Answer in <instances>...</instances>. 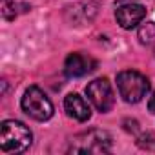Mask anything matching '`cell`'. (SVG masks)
<instances>
[{"label": "cell", "mask_w": 155, "mask_h": 155, "mask_svg": "<svg viewBox=\"0 0 155 155\" xmlns=\"http://www.w3.org/2000/svg\"><path fill=\"white\" fill-rule=\"evenodd\" d=\"M20 106H22L24 113H28L31 119L40 120V122L49 120L53 117V111H55L51 101L48 99V95L37 86H31V88L26 90V93H24V97L20 101Z\"/></svg>", "instance_id": "277c9868"}, {"label": "cell", "mask_w": 155, "mask_h": 155, "mask_svg": "<svg viewBox=\"0 0 155 155\" xmlns=\"http://www.w3.org/2000/svg\"><path fill=\"white\" fill-rule=\"evenodd\" d=\"M139 40L146 46L155 48V22H146L139 28Z\"/></svg>", "instance_id": "9c48e42d"}, {"label": "cell", "mask_w": 155, "mask_h": 155, "mask_svg": "<svg viewBox=\"0 0 155 155\" xmlns=\"http://www.w3.org/2000/svg\"><path fill=\"white\" fill-rule=\"evenodd\" d=\"M64 110L71 119L79 120V122H86L91 117V110H90L88 102L77 93H69L64 99Z\"/></svg>", "instance_id": "ba28073f"}, {"label": "cell", "mask_w": 155, "mask_h": 155, "mask_svg": "<svg viewBox=\"0 0 155 155\" xmlns=\"http://www.w3.org/2000/svg\"><path fill=\"white\" fill-rule=\"evenodd\" d=\"M119 4H128V2H133V0H117Z\"/></svg>", "instance_id": "5bb4252c"}, {"label": "cell", "mask_w": 155, "mask_h": 155, "mask_svg": "<svg viewBox=\"0 0 155 155\" xmlns=\"http://www.w3.org/2000/svg\"><path fill=\"white\" fill-rule=\"evenodd\" d=\"M86 95L90 99V102L101 111V113H106L113 108L115 104V95H113V90H111V84L108 79H95L88 84L86 88Z\"/></svg>", "instance_id": "5b68a950"}, {"label": "cell", "mask_w": 155, "mask_h": 155, "mask_svg": "<svg viewBox=\"0 0 155 155\" xmlns=\"http://www.w3.org/2000/svg\"><path fill=\"white\" fill-rule=\"evenodd\" d=\"M146 17V8L135 2H128V4H120L115 11V18L119 22V26L122 29H131L137 28Z\"/></svg>", "instance_id": "8992f818"}, {"label": "cell", "mask_w": 155, "mask_h": 155, "mask_svg": "<svg viewBox=\"0 0 155 155\" xmlns=\"http://www.w3.org/2000/svg\"><path fill=\"white\" fill-rule=\"evenodd\" d=\"M124 128L128 130V131H137L139 128H137V120H124Z\"/></svg>", "instance_id": "7c38bea8"}, {"label": "cell", "mask_w": 155, "mask_h": 155, "mask_svg": "<svg viewBox=\"0 0 155 155\" xmlns=\"http://www.w3.org/2000/svg\"><path fill=\"white\" fill-rule=\"evenodd\" d=\"M0 8H2V17L6 20H13L17 17V4H15V0H2Z\"/></svg>", "instance_id": "8fae6325"}, {"label": "cell", "mask_w": 155, "mask_h": 155, "mask_svg": "<svg viewBox=\"0 0 155 155\" xmlns=\"http://www.w3.org/2000/svg\"><path fill=\"white\" fill-rule=\"evenodd\" d=\"M33 142L29 128L18 120H4L0 126V150L6 153H22Z\"/></svg>", "instance_id": "6da1fadb"}, {"label": "cell", "mask_w": 155, "mask_h": 155, "mask_svg": "<svg viewBox=\"0 0 155 155\" xmlns=\"http://www.w3.org/2000/svg\"><path fill=\"white\" fill-rule=\"evenodd\" d=\"M97 62L90 57V55H84V53H71L68 55L66 58V64H64V71L68 77H82V75H88L95 69Z\"/></svg>", "instance_id": "52a82bcc"}, {"label": "cell", "mask_w": 155, "mask_h": 155, "mask_svg": "<svg viewBox=\"0 0 155 155\" xmlns=\"http://www.w3.org/2000/svg\"><path fill=\"white\" fill-rule=\"evenodd\" d=\"M137 146L146 151H155V133H150V131L140 133L137 137Z\"/></svg>", "instance_id": "30bf717a"}, {"label": "cell", "mask_w": 155, "mask_h": 155, "mask_svg": "<svg viewBox=\"0 0 155 155\" xmlns=\"http://www.w3.org/2000/svg\"><path fill=\"white\" fill-rule=\"evenodd\" d=\"M117 88H119V95L122 97L124 102L135 104V102H140L148 95L150 81L139 71L126 69L117 75Z\"/></svg>", "instance_id": "7a4b0ae2"}, {"label": "cell", "mask_w": 155, "mask_h": 155, "mask_svg": "<svg viewBox=\"0 0 155 155\" xmlns=\"http://www.w3.org/2000/svg\"><path fill=\"white\" fill-rule=\"evenodd\" d=\"M148 110H150V113H155V91H153V95L148 102Z\"/></svg>", "instance_id": "4fadbf2b"}, {"label": "cell", "mask_w": 155, "mask_h": 155, "mask_svg": "<svg viewBox=\"0 0 155 155\" xmlns=\"http://www.w3.org/2000/svg\"><path fill=\"white\" fill-rule=\"evenodd\" d=\"M111 150V135L102 130H90L77 135L69 144V153H88V155H104Z\"/></svg>", "instance_id": "3957f363"}]
</instances>
